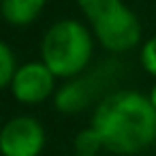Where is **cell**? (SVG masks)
<instances>
[{
  "instance_id": "obj_13",
  "label": "cell",
  "mask_w": 156,
  "mask_h": 156,
  "mask_svg": "<svg viewBox=\"0 0 156 156\" xmlns=\"http://www.w3.org/2000/svg\"><path fill=\"white\" fill-rule=\"evenodd\" d=\"M75 156H86V154H75Z\"/></svg>"
},
{
  "instance_id": "obj_3",
  "label": "cell",
  "mask_w": 156,
  "mask_h": 156,
  "mask_svg": "<svg viewBox=\"0 0 156 156\" xmlns=\"http://www.w3.org/2000/svg\"><path fill=\"white\" fill-rule=\"evenodd\" d=\"M83 15L96 43L111 54H126L141 43V22L122 0H98Z\"/></svg>"
},
{
  "instance_id": "obj_1",
  "label": "cell",
  "mask_w": 156,
  "mask_h": 156,
  "mask_svg": "<svg viewBox=\"0 0 156 156\" xmlns=\"http://www.w3.org/2000/svg\"><path fill=\"white\" fill-rule=\"evenodd\" d=\"M105 150L118 156H135L156 141V109L147 94L130 88L105 94L92 111L90 122Z\"/></svg>"
},
{
  "instance_id": "obj_2",
  "label": "cell",
  "mask_w": 156,
  "mask_h": 156,
  "mask_svg": "<svg viewBox=\"0 0 156 156\" xmlns=\"http://www.w3.org/2000/svg\"><path fill=\"white\" fill-rule=\"evenodd\" d=\"M94 34L79 20L54 22L41 39V60L58 79H73L88 71L94 56Z\"/></svg>"
},
{
  "instance_id": "obj_9",
  "label": "cell",
  "mask_w": 156,
  "mask_h": 156,
  "mask_svg": "<svg viewBox=\"0 0 156 156\" xmlns=\"http://www.w3.org/2000/svg\"><path fill=\"white\" fill-rule=\"evenodd\" d=\"M15 71H17V60H15L13 49L5 41H0V92L11 88Z\"/></svg>"
},
{
  "instance_id": "obj_5",
  "label": "cell",
  "mask_w": 156,
  "mask_h": 156,
  "mask_svg": "<svg viewBox=\"0 0 156 156\" xmlns=\"http://www.w3.org/2000/svg\"><path fill=\"white\" fill-rule=\"evenodd\" d=\"M56 79L58 77L43 60H32L17 66L9 90L13 98L22 105H41L56 94Z\"/></svg>"
},
{
  "instance_id": "obj_7",
  "label": "cell",
  "mask_w": 156,
  "mask_h": 156,
  "mask_svg": "<svg viewBox=\"0 0 156 156\" xmlns=\"http://www.w3.org/2000/svg\"><path fill=\"white\" fill-rule=\"evenodd\" d=\"M47 0H2L0 15L9 26L24 28L37 22V17L43 13Z\"/></svg>"
},
{
  "instance_id": "obj_10",
  "label": "cell",
  "mask_w": 156,
  "mask_h": 156,
  "mask_svg": "<svg viewBox=\"0 0 156 156\" xmlns=\"http://www.w3.org/2000/svg\"><path fill=\"white\" fill-rule=\"evenodd\" d=\"M139 62H141V69L156 79V34L150 37L147 41H143L141 45V51H139Z\"/></svg>"
},
{
  "instance_id": "obj_14",
  "label": "cell",
  "mask_w": 156,
  "mask_h": 156,
  "mask_svg": "<svg viewBox=\"0 0 156 156\" xmlns=\"http://www.w3.org/2000/svg\"><path fill=\"white\" fill-rule=\"evenodd\" d=\"M0 9H2V0H0Z\"/></svg>"
},
{
  "instance_id": "obj_12",
  "label": "cell",
  "mask_w": 156,
  "mask_h": 156,
  "mask_svg": "<svg viewBox=\"0 0 156 156\" xmlns=\"http://www.w3.org/2000/svg\"><path fill=\"white\" fill-rule=\"evenodd\" d=\"M147 98H150V103H152V107L156 109V83L150 88V92H147Z\"/></svg>"
},
{
  "instance_id": "obj_4",
  "label": "cell",
  "mask_w": 156,
  "mask_h": 156,
  "mask_svg": "<svg viewBox=\"0 0 156 156\" xmlns=\"http://www.w3.org/2000/svg\"><path fill=\"white\" fill-rule=\"evenodd\" d=\"M45 126L34 115H15L0 126V156H41Z\"/></svg>"
},
{
  "instance_id": "obj_6",
  "label": "cell",
  "mask_w": 156,
  "mask_h": 156,
  "mask_svg": "<svg viewBox=\"0 0 156 156\" xmlns=\"http://www.w3.org/2000/svg\"><path fill=\"white\" fill-rule=\"evenodd\" d=\"M103 71L105 69H98V73H92V75L81 73L73 79H66V83L62 88H58L54 94L56 109L60 113L73 115V113H79L86 107H90L103 86Z\"/></svg>"
},
{
  "instance_id": "obj_8",
  "label": "cell",
  "mask_w": 156,
  "mask_h": 156,
  "mask_svg": "<svg viewBox=\"0 0 156 156\" xmlns=\"http://www.w3.org/2000/svg\"><path fill=\"white\" fill-rule=\"evenodd\" d=\"M73 145H75V154H86V156H98V152L105 150V143L92 124L88 128H81L75 135Z\"/></svg>"
},
{
  "instance_id": "obj_11",
  "label": "cell",
  "mask_w": 156,
  "mask_h": 156,
  "mask_svg": "<svg viewBox=\"0 0 156 156\" xmlns=\"http://www.w3.org/2000/svg\"><path fill=\"white\" fill-rule=\"evenodd\" d=\"M75 2H77V7H79V9H81V13H83L88 7H92L94 2H98V0H75Z\"/></svg>"
}]
</instances>
